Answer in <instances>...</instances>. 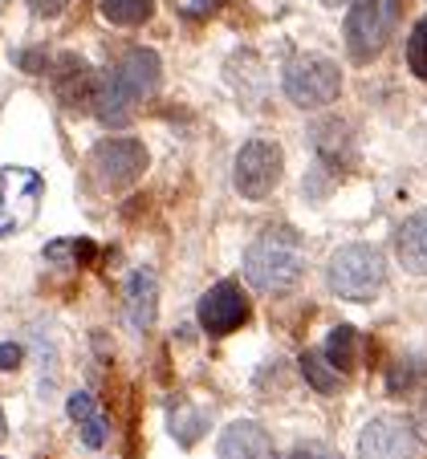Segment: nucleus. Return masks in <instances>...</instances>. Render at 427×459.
Returning <instances> with one entry per match:
<instances>
[{
	"label": "nucleus",
	"mask_w": 427,
	"mask_h": 459,
	"mask_svg": "<svg viewBox=\"0 0 427 459\" xmlns=\"http://www.w3.org/2000/svg\"><path fill=\"white\" fill-rule=\"evenodd\" d=\"M159 78H163V70H159L155 53L131 49L118 65H114V74L102 78V90H98V98H94V114L106 122V126H126L135 106L159 90Z\"/></svg>",
	"instance_id": "1"
},
{
	"label": "nucleus",
	"mask_w": 427,
	"mask_h": 459,
	"mask_svg": "<svg viewBox=\"0 0 427 459\" xmlns=\"http://www.w3.org/2000/svg\"><path fill=\"white\" fill-rule=\"evenodd\" d=\"M301 273H305V252L301 240L289 228L265 232L244 252V277L261 293H285V289H293L301 281Z\"/></svg>",
	"instance_id": "2"
},
{
	"label": "nucleus",
	"mask_w": 427,
	"mask_h": 459,
	"mask_svg": "<svg viewBox=\"0 0 427 459\" xmlns=\"http://www.w3.org/2000/svg\"><path fill=\"white\" fill-rule=\"evenodd\" d=\"M326 281L346 301H370L387 281V260L375 244H346V248H338L330 256Z\"/></svg>",
	"instance_id": "3"
},
{
	"label": "nucleus",
	"mask_w": 427,
	"mask_h": 459,
	"mask_svg": "<svg viewBox=\"0 0 427 459\" xmlns=\"http://www.w3.org/2000/svg\"><path fill=\"white\" fill-rule=\"evenodd\" d=\"M399 0H354V9L346 13V49L358 65L387 49V41L399 29Z\"/></svg>",
	"instance_id": "4"
},
{
	"label": "nucleus",
	"mask_w": 427,
	"mask_h": 459,
	"mask_svg": "<svg viewBox=\"0 0 427 459\" xmlns=\"http://www.w3.org/2000/svg\"><path fill=\"white\" fill-rule=\"evenodd\" d=\"M285 86L289 102L301 106V110H318V106H330L342 90V74L330 57H318V53H301L285 65Z\"/></svg>",
	"instance_id": "5"
},
{
	"label": "nucleus",
	"mask_w": 427,
	"mask_h": 459,
	"mask_svg": "<svg viewBox=\"0 0 427 459\" xmlns=\"http://www.w3.org/2000/svg\"><path fill=\"white\" fill-rule=\"evenodd\" d=\"M90 171L102 191L131 187L143 171H147V147L139 139H106L90 155Z\"/></svg>",
	"instance_id": "6"
},
{
	"label": "nucleus",
	"mask_w": 427,
	"mask_h": 459,
	"mask_svg": "<svg viewBox=\"0 0 427 459\" xmlns=\"http://www.w3.org/2000/svg\"><path fill=\"white\" fill-rule=\"evenodd\" d=\"M281 167H285V159H281L277 143L253 139L248 147H240V155H236L232 183H236V191H240L244 200H265V195L277 187Z\"/></svg>",
	"instance_id": "7"
},
{
	"label": "nucleus",
	"mask_w": 427,
	"mask_h": 459,
	"mask_svg": "<svg viewBox=\"0 0 427 459\" xmlns=\"http://www.w3.org/2000/svg\"><path fill=\"white\" fill-rule=\"evenodd\" d=\"M41 204V179L29 167H4L0 171V236L25 228Z\"/></svg>",
	"instance_id": "8"
},
{
	"label": "nucleus",
	"mask_w": 427,
	"mask_h": 459,
	"mask_svg": "<svg viewBox=\"0 0 427 459\" xmlns=\"http://www.w3.org/2000/svg\"><path fill=\"white\" fill-rule=\"evenodd\" d=\"M419 455V435L415 423L407 419H370L358 435V459H415Z\"/></svg>",
	"instance_id": "9"
},
{
	"label": "nucleus",
	"mask_w": 427,
	"mask_h": 459,
	"mask_svg": "<svg viewBox=\"0 0 427 459\" xmlns=\"http://www.w3.org/2000/svg\"><path fill=\"white\" fill-rule=\"evenodd\" d=\"M244 321H248V297L232 281H220L216 289L200 297V325L208 338H224V333L240 330Z\"/></svg>",
	"instance_id": "10"
},
{
	"label": "nucleus",
	"mask_w": 427,
	"mask_h": 459,
	"mask_svg": "<svg viewBox=\"0 0 427 459\" xmlns=\"http://www.w3.org/2000/svg\"><path fill=\"white\" fill-rule=\"evenodd\" d=\"M53 90H57V98L65 106H90L94 110V98L98 90H102V78H98L94 70H90L82 57H74V53H65V57L57 61V78H53Z\"/></svg>",
	"instance_id": "11"
},
{
	"label": "nucleus",
	"mask_w": 427,
	"mask_h": 459,
	"mask_svg": "<svg viewBox=\"0 0 427 459\" xmlns=\"http://www.w3.org/2000/svg\"><path fill=\"white\" fill-rule=\"evenodd\" d=\"M220 459H273V439L261 423L236 419L220 435Z\"/></svg>",
	"instance_id": "12"
},
{
	"label": "nucleus",
	"mask_w": 427,
	"mask_h": 459,
	"mask_svg": "<svg viewBox=\"0 0 427 459\" xmlns=\"http://www.w3.org/2000/svg\"><path fill=\"white\" fill-rule=\"evenodd\" d=\"M155 313H159V281L151 269H139L131 273V281H126V325H131L135 333L151 330L155 325Z\"/></svg>",
	"instance_id": "13"
},
{
	"label": "nucleus",
	"mask_w": 427,
	"mask_h": 459,
	"mask_svg": "<svg viewBox=\"0 0 427 459\" xmlns=\"http://www.w3.org/2000/svg\"><path fill=\"white\" fill-rule=\"evenodd\" d=\"M395 256L407 273L415 277H427V212H415L399 224L395 232Z\"/></svg>",
	"instance_id": "14"
},
{
	"label": "nucleus",
	"mask_w": 427,
	"mask_h": 459,
	"mask_svg": "<svg viewBox=\"0 0 427 459\" xmlns=\"http://www.w3.org/2000/svg\"><path fill=\"white\" fill-rule=\"evenodd\" d=\"M297 366H301V378L309 382L318 394H334V390H338V370L330 366V358H326V354H318V350H305Z\"/></svg>",
	"instance_id": "15"
},
{
	"label": "nucleus",
	"mask_w": 427,
	"mask_h": 459,
	"mask_svg": "<svg viewBox=\"0 0 427 459\" xmlns=\"http://www.w3.org/2000/svg\"><path fill=\"white\" fill-rule=\"evenodd\" d=\"M326 358H330L334 370H350L358 358V330L354 325H338V330H330V342H326Z\"/></svg>",
	"instance_id": "16"
},
{
	"label": "nucleus",
	"mask_w": 427,
	"mask_h": 459,
	"mask_svg": "<svg viewBox=\"0 0 427 459\" xmlns=\"http://www.w3.org/2000/svg\"><path fill=\"white\" fill-rule=\"evenodd\" d=\"M155 13V0H102V17L110 25H143Z\"/></svg>",
	"instance_id": "17"
},
{
	"label": "nucleus",
	"mask_w": 427,
	"mask_h": 459,
	"mask_svg": "<svg viewBox=\"0 0 427 459\" xmlns=\"http://www.w3.org/2000/svg\"><path fill=\"white\" fill-rule=\"evenodd\" d=\"M171 435L179 439V447H192L204 435V415L192 407V403H175L171 407Z\"/></svg>",
	"instance_id": "18"
},
{
	"label": "nucleus",
	"mask_w": 427,
	"mask_h": 459,
	"mask_svg": "<svg viewBox=\"0 0 427 459\" xmlns=\"http://www.w3.org/2000/svg\"><path fill=\"white\" fill-rule=\"evenodd\" d=\"M407 65L415 78L427 82V17L411 29V41H407Z\"/></svg>",
	"instance_id": "19"
},
{
	"label": "nucleus",
	"mask_w": 427,
	"mask_h": 459,
	"mask_svg": "<svg viewBox=\"0 0 427 459\" xmlns=\"http://www.w3.org/2000/svg\"><path fill=\"white\" fill-rule=\"evenodd\" d=\"M220 4H224V0H171V9L179 13V17H192V21L212 17V13H216Z\"/></svg>",
	"instance_id": "20"
},
{
	"label": "nucleus",
	"mask_w": 427,
	"mask_h": 459,
	"mask_svg": "<svg viewBox=\"0 0 427 459\" xmlns=\"http://www.w3.org/2000/svg\"><path fill=\"white\" fill-rule=\"evenodd\" d=\"M65 415H70L74 423H86V419H94V399H90L86 390L70 394V403H65Z\"/></svg>",
	"instance_id": "21"
},
{
	"label": "nucleus",
	"mask_w": 427,
	"mask_h": 459,
	"mask_svg": "<svg viewBox=\"0 0 427 459\" xmlns=\"http://www.w3.org/2000/svg\"><path fill=\"white\" fill-rule=\"evenodd\" d=\"M82 443H86V447H102V443H106V423L98 415L82 423Z\"/></svg>",
	"instance_id": "22"
},
{
	"label": "nucleus",
	"mask_w": 427,
	"mask_h": 459,
	"mask_svg": "<svg viewBox=\"0 0 427 459\" xmlns=\"http://www.w3.org/2000/svg\"><path fill=\"white\" fill-rule=\"evenodd\" d=\"M289 459H338V451H330L326 443H305V447H293Z\"/></svg>",
	"instance_id": "23"
},
{
	"label": "nucleus",
	"mask_w": 427,
	"mask_h": 459,
	"mask_svg": "<svg viewBox=\"0 0 427 459\" xmlns=\"http://www.w3.org/2000/svg\"><path fill=\"white\" fill-rule=\"evenodd\" d=\"M21 358H25V350L17 342H0V370H17Z\"/></svg>",
	"instance_id": "24"
},
{
	"label": "nucleus",
	"mask_w": 427,
	"mask_h": 459,
	"mask_svg": "<svg viewBox=\"0 0 427 459\" xmlns=\"http://www.w3.org/2000/svg\"><path fill=\"white\" fill-rule=\"evenodd\" d=\"M29 4H33V13H37V17H57V13L65 9L70 0H29Z\"/></svg>",
	"instance_id": "25"
},
{
	"label": "nucleus",
	"mask_w": 427,
	"mask_h": 459,
	"mask_svg": "<svg viewBox=\"0 0 427 459\" xmlns=\"http://www.w3.org/2000/svg\"><path fill=\"white\" fill-rule=\"evenodd\" d=\"M45 260H53V264H57V260H74V240L49 244V248H45Z\"/></svg>",
	"instance_id": "26"
},
{
	"label": "nucleus",
	"mask_w": 427,
	"mask_h": 459,
	"mask_svg": "<svg viewBox=\"0 0 427 459\" xmlns=\"http://www.w3.org/2000/svg\"><path fill=\"white\" fill-rule=\"evenodd\" d=\"M21 65H25V70H45V57H41V53H21Z\"/></svg>",
	"instance_id": "27"
},
{
	"label": "nucleus",
	"mask_w": 427,
	"mask_h": 459,
	"mask_svg": "<svg viewBox=\"0 0 427 459\" xmlns=\"http://www.w3.org/2000/svg\"><path fill=\"white\" fill-rule=\"evenodd\" d=\"M415 435H423L427 439V399L415 407Z\"/></svg>",
	"instance_id": "28"
},
{
	"label": "nucleus",
	"mask_w": 427,
	"mask_h": 459,
	"mask_svg": "<svg viewBox=\"0 0 427 459\" xmlns=\"http://www.w3.org/2000/svg\"><path fill=\"white\" fill-rule=\"evenodd\" d=\"M4 435H9V423H4V411H0V443H4Z\"/></svg>",
	"instance_id": "29"
},
{
	"label": "nucleus",
	"mask_w": 427,
	"mask_h": 459,
	"mask_svg": "<svg viewBox=\"0 0 427 459\" xmlns=\"http://www.w3.org/2000/svg\"><path fill=\"white\" fill-rule=\"evenodd\" d=\"M322 4H346V0H322Z\"/></svg>",
	"instance_id": "30"
}]
</instances>
